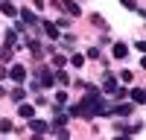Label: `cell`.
Masks as SVG:
<instances>
[{"instance_id":"11","label":"cell","mask_w":146,"mask_h":140,"mask_svg":"<svg viewBox=\"0 0 146 140\" xmlns=\"http://www.w3.org/2000/svg\"><path fill=\"white\" fill-rule=\"evenodd\" d=\"M111 114L114 117H129L131 114V105H111Z\"/></svg>"},{"instance_id":"10","label":"cell","mask_w":146,"mask_h":140,"mask_svg":"<svg viewBox=\"0 0 146 140\" xmlns=\"http://www.w3.org/2000/svg\"><path fill=\"white\" fill-rule=\"evenodd\" d=\"M129 96H131V102H137V105H140V102L146 99V90H143V88H131V90H129Z\"/></svg>"},{"instance_id":"28","label":"cell","mask_w":146,"mask_h":140,"mask_svg":"<svg viewBox=\"0 0 146 140\" xmlns=\"http://www.w3.org/2000/svg\"><path fill=\"white\" fill-rule=\"evenodd\" d=\"M6 76H9V70H6V67H0V82H3Z\"/></svg>"},{"instance_id":"15","label":"cell","mask_w":146,"mask_h":140,"mask_svg":"<svg viewBox=\"0 0 146 140\" xmlns=\"http://www.w3.org/2000/svg\"><path fill=\"white\" fill-rule=\"evenodd\" d=\"M120 3H123V6H126V9H129V12H137V15H140V18H143V9H140V6H137V3H135V0H120Z\"/></svg>"},{"instance_id":"18","label":"cell","mask_w":146,"mask_h":140,"mask_svg":"<svg viewBox=\"0 0 146 140\" xmlns=\"http://www.w3.org/2000/svg\"><path fill=\"white\" fill-rule=\"evenodd\" d=\"M15 44H18V32L9 29V32H6V47H15Z\"/></svg>"},{"instance_id":"21","label":"cell","mask_w":146,"mask_h":140,"mask_svg":"<svg viewBox=\"0 0 146 140\" xmlns=\"http://www.w3.org/2000/svg\"><path fill=\"white\" fill-rule=\"evenodd\" d=\"M56 79H58V82H62V85H70V76L64 73V70H58V73H56Z\"/></svg>"},{"instance_id":"9","label":"cell","mask_w":146,"mask_h":140,"mask_svg":"<svg viewBox=\"0 0 146 140\" xmlns=\"http://www.w3.org/2000/svg\"><path fill=\"white\" fill-rule=\"evenodd\" d=\"M41 26H44V35H47V38H58V26H56V23H50V20H44Z\"/></svg>"},{"instance_id":"29","label":"cell","mask_w":146,"mask_h":140,"mask_svg":"<svg viewBox=\"0 0 146 140\" xmlns=\"http://www.w3.org/2000/svg\"><path fill=\"white\" fill-rule=\"evenodd\" d=\"M32 3H35V9H41V6H44V0H32Z\"/></svg>"},{"instance_id":"13","label":"cell","mask_w":146,"mask_h":140,"mask_svg":"<svg viewBox=\"0 0 146 140\" xmlns=\"http://www.w3.org/2000/svg\"><path fill=\"white\" fill-rule=\"evenodd\" d=\"M18 114L23 117V120H29V117H32L35 111H32V105H23V102H18Z\"/></svg>"},{"instance_id":"8","label":"cell","mask_w":146,"mask_h":140,"mask_svg":"<svg viewBox=\"0 0 146 140\" xmlns=\"http://www.w3.org/2000/svg\"><path fill=\"white\" fill-rule=\"evenodd\" d=\"M111 53H114V58H126V55H129V47H126L123 41H117V44L111 47Z\"/></svg>"},{"instance_id":"6","label":"cell","mask_w":146,"mask_h":140,"mask_svg":"<svg viewBox=\"0 0 146 140\" xmlns=\"http://www.w3.org/2000/svg\"><path fill=\"white\" fill-rule=\"evenodd\" d=\"M114 88H117V79L105 70V79H102V93H114Z\"/></svg>"},{"instance_id":"7","label":"cell","mask_w":146,"mask_h":140,"mask_svg":"<svg viewBox=\"0 0 146 140\" xmlns=\"http://www.w3.org/2000/svg\"><path fill=\"white\" fill-rule=\"evenodd\" d=\"M0 12H3V15H9V18H18V6L9 3V0H0Z\"/></svg>"},{"instance_id":"30","label":"cell","mask_w":146,"mask_h":140,"mask_svg":"<svg viewBox=\"0 0 146 140\" xmlns=\"http://www.w3.org/2000/svg\"><path fill=\"white\" fill-rule=\"evenodd\" d=\"M3 93H6V90H3V88H0V96H3Z\"/></svg>"},{"instance_id":"23","label":"cell","mask_w":146,"mask_h":140,"mask_svg":"<svg viewBox=\"0 0 146 140\" xmlns=\"http://www.w3.org/2000/svg\"><path fill=\"white\" fill-rule=\"evenodd\" d=\"M12 128H15V125H12L9 120H0V131H3V134H9V131H12Z\"/></svg>"},{"instance_id":"24","label":"cell","mask_w":146,"mask_h":140,"mask_svg":"<svg viewBox=\"0 0 146 140\" xmlns=\"http://www.w3.org/2000/svg\"><path fill=\"white\" fill-rule=\"evenodd\" d=\"M120 79H123V82H131V79H135V73H131V70H120Z\"/></svg>"},{"instance_id":"5","label":"cell","mask_w":146,"mask_h":140,"mask_svg":"<svg viewBox=\"0 0 146 140\" xmlns=\"http://www.w3.org/2000/svg\"><path fill=\"white\" fill-rule=\"evenodd\" d=\"M29 128L35 134H47V131H50V125H47L44 120H32V117H29Z\"/></svg>"},{"instance_id":"1","label":"cell","mask_w":146,"mask_h":140,"mask_svg":"<svg viewBox=\"0 0 146 140\" xmlns=\"http://www.w3.org/2000/svg\"><path fill=\"white\" fill-rule=\"evenodd\" d=\"M82 117H100V114H111V105L102 99V90L96 85H85V99H82Z\"/></svg>"},{"instance_id":"3","label":"cell","mask_w":146,"mask_h":140,"mask_svg":"<svg viewBox=\"0 0 146 140\" xmlns=\"http://www.w3.org/2000/svg\"><path fill=\"white\" fill-rule=\"evenodd\" d=\"M53 82H56V73H53L50 67H44V70H38V85H44V88H50Z\"/></svg>"},{"instance_id":"4","label":"cell","mask_w":146,"mask_h":140,"mask_svg":"<svg viewBox=\"0 0 146 140\" xmlns=\"http://www.w3.org/2000/svg\"><path fill=\"white\" fill-rule=\"evenodd\" d=\"M18 18L23 20V26H35V23H38L35 12H29V9H18Z\"/></svg>"},{"instance_id":"22","label":"cell","mask_w":146,"mask_h":140,"mask_svg":"<svg viewBox=\"0 0 146 140\" xmlns=\"http://www.w3.org/2000/svg\"><path fill=\"white\" fill-rule=\"evenodd\" d=\"M114 131H117V134H129V125H126V123H114Z\"/></svg>"},{"instance_id":"2","label":"cell","mask_w":146,"mask_h":140,"mask_svg":"<svg viewBox=\"0 0 146 140\" xmlns=\"http://www.w3.org/2000/svg\"><path fill=\"white\" fill-rule=\"evenodd\" d=\"M27 76H29V70L23 67V64H12V67H9V79H15L18 85H23V82H27Z\"/></svg>"},{"instance_id":"19","label":"cell","mask_w":146,"mask_h":140,"mask_svg":"<svg viewBox=\"0 0 146 140\" xmlns=\"http://www.w3.org/2000/svg\"><path fill=\"white\" fill-rule=\"evenodd\" d=\"M111 96H114V99H123V96H129V90L117 85V88H114V93H111Z\"/></svg>"},{"instance_id":"14","label":"cell","mask_w":146,"mask_h":140,"mask_svg":"<svg viewBox=\"0 0 146 140\" xmlns=\"http://www.w3.org/2000/svg\"><path fill=\"white\" fill-rule=\"evenodd\" d=\"M62 9L67 12V15H73V18H76V15H79V6H76V3H73V0H64V3H62Z\"/></svg>"},{"instance_id":"25","label":"cell","mask_w":146,"mask_h":140,"mask_svg":"<svg viewBox=\"0 0 146 140\" xmlns=\"http://www.w3.org/2000/svg\"><path fill=\"white\" fill-rule=\"evenodd\" d=\"M53 64H56V67H64V64H67V58H64V55H56V58H53Z\"/></svg>"},{"instance_id":"12","label":"cell","mask_w":146,"mask_h":140,"mask_svg":"<svg viewBox=\"0 0 146 140\" xmlns=\"http://www.w3.org/2000/svg\"><path fill=\"white\" fill-rule=\"evenodd\" d=\"M27 47H29V53H32L35 58H41V55H44V47H41V41H29Z\"/></svg>"},{"instance_id":"26","label":"cell","mask_w":146,"mask_h":140,"mask_svg":"<svg viewBox=\"0 0 146 140\" xmlns=\"http://www.w3.org/2000/svg\"><path fill=\"white\" fill-rule=\"evenodd\" d=\"M12 50H15V47H6V50L0 53V58H3V61H9V58H12Z\"/></svg>"},{"instance_id":"27","label":"cell","mask_w":146,"mask_h":140,"mask_svg":"<svg viewBox=\"0 0 146 140\" xmlns=\"http://www.w3.org/2000/svg\"><path fill=\"white\" fill-rule=\"evenodd\" d=\"M88 58H100V50H96V47H88Z\"/></svg>"},{"instance_id":"16","label":"cell","mask_w":146,"mask_h":140,"mask_svg":"<svg viewBox=\"0 0 146 140\" xmlns=\"http://www.w3.org/2000/svg\"><path fill=\"white\" fill-rule=\"evenodd\" d=\"M91 23H94V26H100V29H108V23H105V18H102V15H96V12L91 15Z\"/></svg>"},{"instance_id":"20","label":"cell","mask_w":146,"mask_h":140,"mask_svg":"<svg viewBox=\"0 0 146 140\" xmlns=\"http://www.w3.org/2000/svg\"><path fill=\"white\" fill-rule=\"evenodd\" d=\"M70 64H73V67H82V64H85V55H70Z\"/></svg>"},{"instance_id":"17","label":"cell","mask_w":146,"mask_h":140,"mask_svg":"<svg viewBox=\"0 0 146 140\" xmlns=\"http://www.w3.org/2000/svg\"><path fill=\"white\" fill-rule=\"evenodd\" d=\"M9 96H12V99H15V102H23V96H27V90H23V88L18 85L15 90H12V93H9Z\"/></svg>"}]
</instances>
